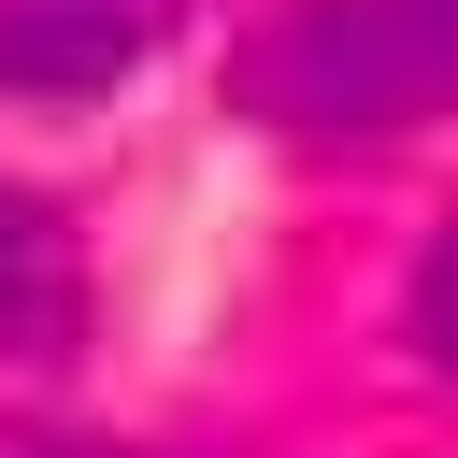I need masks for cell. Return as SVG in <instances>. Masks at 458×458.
<instances>
[{"mask_svg":"<svg viewBox=\"0 0 458 458\" xmlns=\"http://www.w3.org/2000/svg\"><path fill=\"white\" fill-rule=\"evenodd\" d=\"M229 100L272 143H401L429 114H458V0H286Z\"/></svg>","mask_w":458,"mask_h":458,"instance_id":"cell-1","label":"cell"},{"mask_svg":"<svg viewBox=\"0 0 458 458\" xmlns=\"http://www.w3.org/2000/svg\"><path fill=\"white\" fill-rule=\"evenodd\" d=\"M186 0H0V86L14 100H100L172 43Z\"/></svg>","mask_w":458,"mask_h":458,"instance_id":"cell-2","label":"cell"},{"mask_svg":"<svg viewBox=\"0 0 458 458\" xmlns=\"http://www.w3.org/2000/svg\"><path fill=\"white\" fill-rule=\"evenodd\" d=\"M86 344V243L43 186L0 172V358H72Z\"/></svg>","mask_w":458,"mask_h":458,"instance_id":"cell-3","label":"cell"},{"mask_svg":"<svg viewBox=\"0 0 458 458\" xmlns=\"http://www.w3.org/2000/svg\"><path fill=\"white\" fill-rule=\"evenodd\" d=\"M401 329H415V358L458 386V215H444V243L415 258V286H401Z\"/></svg>","mask_w":458,"mask_h":458,"instance_id":"cell-4","label":"cell"},{"mask_svg":"<svg viewBox=\"0 0 458 458\" xmlns=\"http://www.w3.org/2000/svg\"><path fill=\"white\" fill-rule=\"evenodd\" d=\"M0 458H157V444H86V429H0Z\"/></svg>","mask_w":458,"mask_h":458,"instance_id":"cell-5","label":"cell"}]
</instances>
